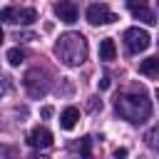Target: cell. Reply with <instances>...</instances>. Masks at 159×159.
Here are the masks:
<instances>
[{"instance_id": "obj_16", "label": "cell", "mask_w": 159, "mask_h": 159, "mask_svg": "<svg viewBox=\"0 0 159 159\" xmlns=\"http://www.w3.org/2000/svg\"><path fill=\"white\" fill-rule=\"evenodd\" d=\"M89 142H92L89 137H82V139H80V154H82L84 159H89Z\"/></svg>"}, {"instance_id": "obj_1", "label": "cell", "mask_w": 159, "mask_h": 159, "mask_svg": "<svg viewBox=\"0 0 159 159\" xmlns=\"http://www.w3.org/2000/svg\"><path fill=\"white\" fill-rule=\"evenodd\" d=\"M114 109H117V114L124 117L127 122L139 124V122H144V119L152 114V102L147 99L144 89H139V92H124V94H119V97L114 99Z\"/></svg>"}, {"instance_id": "obj_9", "label": "cell", "mask_w": 159, "mask_h": 159, "mask_svg": "<svg viewBox=\"0 0 159 159\" xmlns=\"http://www.w3.org/2000/svg\"><path fill=\"white\" fill-rule=\"evenodd\" d=\"M139 72L147 75V77L159 75V57H147V60H142V62H139Z\"/></svg>"}, {"instance_id": "obj_6", "label": "cell", "mask_w": 159, "mask_h": 159, "mask_svg": "<svg viewBox=\"0 0 159 159\" xmlns=\"http://www.w3.org/2000/svg\"><path fill=\"white\" fill-rule=\"evenodd\" d=\"M27 144L35 147V149H47L52 144V132L47 127H35L30 134H27Z\"/></svg>"}, {"instance_id": "obj_15", "label": "cell", "mask_w": 159, "mask_h": 159, "mask_svg": "<svg viewBox=\"0 0 159 159\" xmlns=\"http://www.w3.org/2000/svg\"><path fill=\"white\" fill-rule=\"evenodd\" d=\"M0 20L2 22H15V7H2L0 10Z\"/></svg>"}, {"instance_id": "obj_23", "label": "cell", "mask_w": 159, "mask_h": 159, "mask_svg": "<svg viewBox=\"0 0 159 159\" xmlns=\"http://www.w3.org/2000/svg\"><path fill=\"white\" fill-rule=\"evenodd\" d=\"M157 102H159V89H157Z\"/></svg>"}, {"instance_id": "obj_17", "label": "cell", "mask_w": 159, "mask_h": 159, "mask_svg": "<svg viewBox=\"0 0 159 159\" xmlns=\"http://www.w3.org/2000/svg\"><path fill=\"white\" fill-rule=\"evenodd\" d=\"M127 7H129L132 12H137V10L147 7V0H127Z\"/></svg>"}, {"instance_id": "obj_22", "label": "cell", "mask_w": 159, "mask_h": 159, "mask_svg": "<svg viewBox=\"0 0 159 159\" xmlns=\"http://www.w3.org/2000/svg\"><path fill=\"white\" fill-rule=\"evenodd\" d=\"M2 37H5V35H2V27H0V45H2Z\"/></svg>"}, {"instance_id": "obj_11", "label": "cell", "mask_w": 159, "mask_h": 159, "mask_svg": "<svg viewBox=\"0 0 159 159\" xmlns=\"http://www.w3.org/2000/svg\"><path fill=\"white\" fill-rule=\"evenodd\" d=\"M37 20V12L32 10V7H22V10H15V22H20V25H32Z\"/></svg>"}, {"instance_id": "obj_19", "label": "cell", "mask_w": 159, "mask_h": 159, "mask_svg": "<svg viewBox=\"0 0 159 159\" xmlns=\"http://www.w3.org/2000/svg\"><path fill=\"white\" fill-rule=\"evenodd\" d=\"M124 157H127V149H124V147H119V149L114 152V159H124Z\"/></svg>"}, {"instance_id": "obj_21", "label": "cell", "mask_w": 159, "mask_h": 159, "mask_svg": "<svg viewBox=\"0 0 159 159\" xmlns=\"http://www.w3.org/2000/svg\"><path fill=\"white\" fill-rule=\"evenodd\" d=\"M52 114V107H42V117H50Z\"/></svg>"}, {"instance_id": "obj_3", "label": "cell", "mask_w": 159, "mask_h": 159, "mask_svg": "<svg viewBox=\"0 0 159 159\" xmlns=\"http://www.w3.org/2000/svg\"><path fill=\"white\" fill-rule=\"evenodd\" d=\"M124 42H127V47H129L132 52H144V50L152 45V37H149V32L142 30V27H127V30H124Z\"/></svg>"}, {"instance_id": "obj_18", "label": "cell", "mask_w": 159, "mask_h": 159, "mask_svg": "<svg viewBox=\"0 0 159 159\" xmlns=\"http://www.w3.org/2000/svg\"><path fill=\"white\" fill-rule=\"evenodd\" d=\"M97 107H99V109H102V102H97V97H92V99H89V109H92V112H94V109H97Z\"/></svg>"}, {"instance_id": "obj_12", "label": "cell", "mask_w": 159, "mask_h": 159, "mask_svg": "<svg viewBox=\"0 0 159 159\" xmlns=\"http://www.w3.org/2000/svg\"><path fill=\"white\" fill-rule=\"evenodd\" d=\"M144 142H147V147H149V149H157V152H159V124H157V127H152V129L144 134Z\"/></svg>"}, {"instance_id": "obj_13", "label": "cell", "mask_w": 159, "mask_h": 159, "mask_svg": "<svg viewBox=\"0 0 159 159\" xmlns=\"http://www.w3.org/2000/svg\"><path fill=\"white\" fill-rule=\"evenodd\" d=\"M22 60H25V52H22L20 47H12V50H7V62H10L12 67H17Z\"/></svg>"}, {"instance_id": "obj_2", "label": "cell", "mask_w": 159, "mask_h": 159, "mask_svg": "<svg viewBox=\"0 0 159 159\" xmlns=\"http://www.w3.org/2000/svg\"><path fill=\"white\" fill-rule=\"evenodd\" d=\"M55 55L67 67H80L87 60V40L82 32H65L55 42Z\"/></svg>"}, {"instance_id": "obj_10", "label": "cell", "mask_w": 159, "mask_h": 159, "mask_svg": "<svg viewBox=\"0 0 159 159\" xmlns=\"http://www.w3.org/2000/svg\"><path fill=\"white\" fill-rule=\"evenodd\" d=\"M114 55H117V47H114V40H102L99 42V60H104V62H109V60H114Z\"/></svg>"}, {"instance_id": "obj_14", "label": "cell", "mask_w": 159, "mask_h": 159, "mask_svg": "<svg viewBox=\"0 0 159 159\" xmlns=\"http://www.w3.org/2000/svg\"><path fill=\"white\" fill-rule=\"evenodd\" d=\"M137 20H142V22H147V25H154L157 20H154V12L152 10H147V7H142V10H137V12H132Z\"/></svg>"}, {"instance_id": "obj_5", "label": "cell", "mask_w": 159, "mask_h": 159, "mask_svg": "<svg viewBox=\"0 0 159 159\" xmlns=\"http://www.w3.org/2000/svg\"><path fill=\"white\" fill-rule=\"evenodd\" d=\"M87 20L92 25H112L117 20V15L107 7V5H89L87 7Z\"/></svg>"}, {"instance_id": "obj_4", "label": "cell", "mask_w": 159, "mask_h": 159, "mask_svg": "<svg viewBox=\"0 0 159 159\" xmlns=\"http://www.w3.org/2000/svg\"><path fill=\"white\" fill-rule=\"evenodd\" d=\"M25 87H27V92H30L32 97H42V94H47L50 82L45 80V72H40V70H30V72L25 75Z\"/></svg>"}, {"instance_id": "obj_24", "label": "cell", "mask_w": 159, "mask_h": 159, "mask_svg": "<svg viewBox=\"0 0 159 159\" xmlns=\"http://www.w3.org/2000/svg\"><path fill=\"white\" fill-rule=\"evenodd\" d=\"M37 159H47V157H37Z\"/></svg>"}, {"instance_id": "obj_7", "label": "cell", "mask_w": 159, "mask_h": 159, "mask_svg": "<svg viewBox=\"0 0 159 159\" xmlns=\"http://www.w3.org/2000/svg\"><path fill=\"white\" fill-rule=\"evenodd\" d=\"M55 15L60 17V22L72 25L77 20V7H75L72 0H60V2H55Z\"/></svg>"}, {"instance_id": "obj_20", "label": "cell", "mask_w": 159, "mask_h": 159, "mask_svg": "<svg viewBox=\"0 0 159 159\" xmlns=\"http://www.w3.org/2000/svg\"><path fill=\"white\" fill-rule=\"evenodd\" d=\"M107 87H109V77H102L99 80V89H107Z\"/></svg>"}, {"instance_id": "obj_8", "label": "cell", "mask_w": 159, "mask_h": 159, "mask_svg": "<svg viewBox=\"0 0 159 159\" xmlns=\"http://www.w3.org/2000/svg\"><path fill=\"white\" fill-rule=\"evenodd\" d=\"M77 119H80V109H77V107H67V109L60 114V127L70 132V129L77 124Z\"/></svg>"}]
</instances>
